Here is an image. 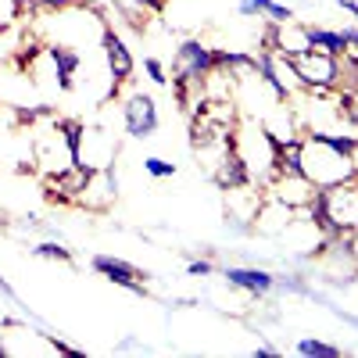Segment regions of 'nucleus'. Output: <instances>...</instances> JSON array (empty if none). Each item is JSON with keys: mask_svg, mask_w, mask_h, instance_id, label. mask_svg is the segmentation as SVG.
<instances>
[{"mask_svg": "<svg viewBox=\"0 0 358 358\" xmlns=\"http://www.w3.org/2000/svg\"><path fill=\"white\" fill-rule=\"evenodd\" d=\"M215 72V47H204L201 40H183L172 57V79H187L204 86V79Z\"/></svg>", "mask_w": 358, "mask_h": 358, "instance_id": "7ed1b4c3", "label": "nucleus"}, {"mask_svg": "<svg viewBox=\"0 0 358 358\" xmlns=\"http://www.w3.org/2000/svg\"><path fill=\"white\" fill-rule=\"evenodd\" d=\"M25 8H29V0H0V29H8L11 22H18Z\"/></svg>", "mask_w": 358, "mask_h": 358, "instance_id": "dca6fc26", "label": "nucleus"}, {"mask_svg": "<svg viewBox=\"0 0 358 358\" xmlns=\"http://www.w3.org/2000/svg\"><path fill=\"white\" fill-rule=\"evenodd\" d=\"M308 140H319V143H326V147H334V151H341V155H351L355 158V151H358V136L355 133H348V136H341V133H330V129H312V133H305Z\"/></svg>", "mask_w": 358, "mask_h": 358, "instance_id": "ddd939ff", "label": "nucleus"}, {"mask_svg": "<svg viewBox=\"0 0 358 358\" xmlns=\"http://www.w3.org/2000/svg\"><path fill=\"white\" fill-rule=\"evenodd\" d=\"M54 133L65 140L69 165H72V169H79V165H83V136H86L83 118H54Z\"/></svg>", "mask_w": 358, "mask_h": 358, "instance_id": "9d476101", "label": "nucleus"}, {"mask_svg": "<svg viewBox=\"0 0 358 358\" xmlns=\"http://www.w3.org/2000/svg\"><path fill=\"white\" fill-rule=\"evenodd\" d=\"M0 294H8V297H15V290L8 287V280H4V276H0Z\"/></svg>", "mask_w": 358, "mask_h": 358, "instance_id": "cd10ccee", "label": "nucleus"}, {"mask_svg": "<svg viewBox=\"0 0 358 358\" xmlns=\"http://www.w3.org/2000/svg\"><path fill=\"white\" fill-rule=\"evenodd\" d=\"M215 72H255V54L244 50H215Z\"/></svg>", "mask_w": 358, "mask_h": 358, "instance_id": "f8f14e48", "label": "nucleus"}, {"mask_svg": "<svg viewBox=\"0 0 358 358\" xmlns=\"http://www.w3.org/2000/svg\"><path fill=\"white\" fill-rule=\"evenodd\" d=\"M251 355H255V358H276V355H280V351H276V348H273V344H262V348H255V351H251Z\"/></svg>", "mask_w": 358, "mask_h": 358, "instance_id": "b1692460", "label": "nucleus"}, {"mask_svg": "<svg viewBox=\"0 0 358 358\" xmlns=\"http://www.w3.org/2000/svg\"><path fill=\"white\" fill-rule=\"evenodd\" d=\"M305 33H308V47L312 50L334 54V57H344L348 54L344 33H334V29H322V25H305Z\"/></svg>", "mask_w": 358, "mask_h": 358, "instance_id": "9b49d317", "label": "nucleus"}, {"mask_svg": "<svg viewBox=\"0 0 358 358\" xmlns=\"http://www.w3.org/2000/svg\"><path fill=\"white\" fill-rule=\"evenodd\" d=\"M143 169L151 172L155 179H172V176H176V165L165 162V158H143Z\"/></svg>", "mask_w": 358, "mask_h": 358, "instance_id": "f3484780", "label": "nucleus"}, {"mask_svg": "<svg viewBox=\"0 0 358 358\" xmlns=\"http://www.w3.org/2000/svg\"><path fill=\"white\" fill-rule=\"evenodd\" d=\"M226 280H229V287L248 290L255 297H262V294H268V290L276 287V276L273 273H265V268H244V265H229L226 268Z\"/></svg>", "mask_w": 358, "mask_h": 358, "instance_id": "6e6552de", "label": "nucleus"}, {"mask_svg": "<svg viewBox=\"0 0 358 358\" xmlns=\"http://www.w3.org/2000/svg\"><path fill=\"white\" fill-rule=\"evenodd\" d=\"M36 4H43V8H50V11H65V8H76L79 0H36Z\"/></svg>", "mask_w": 358, "mask_h": 358, "instance_id": "412c9836", "label": "nucleus"}, {"mask_svg": "<svg viewBox=\"0 0 358 358\" xmlns=\"http://www.w3.org/2000/svg\"><path fill=\"white\" fill-rule=\"evenodd\" d=\"M236 11H241L244 18H255V4H251V0H241V4H236Z\"/></svg>", "mask_w": 358, "mask_h": 358, "instance_id": "393cba45", "label": "nucleus"}, {"mask_svg": "<svg viewBox=\"0 0 358 358\" xmlns=\"http://www.w3.org/2000/svg\"><path fill=\"white\" fill-rule=\"evenodd\" d=\"M101 50H104V62H108V72H111V94H108V97H115L118 86L133 79L136 62H133V50L126 47L122 36L115 33L111 22H104V29H101Z\"/></svg>", "mask_w": 358, "mask_h": 358, "instance_id": "20e7f679", "label": "nucleus"}, {"mask_svg": "<svg viewBox=\"0 0 358 358\" xmlns=\"http://www.w3.org/2000/svg\"><path fill=\"white\" fill-rule=\"evenodd\" d=\"M143 72L151 76L155 86H165V83H169V72H165V65L158 62V57H143Z\"/></svg>", "mask_w": 358, "mask_h": 358, "instance_id": "6ab92c4d", "label": "nucleus"}, {"mask_svg": "<svg viewBox=\"0 0 358 358\" xmlns=\"http://www.w3.org/2000/svg\"><path fill=\"white\" fill-rule=\"evenodd\" d=\"M283 57V54H280ZM283 69L301 83L312 94H326V90H337L341 86V57L334 54H322V50H301V54H290L283 57Z\"/></svg>", "mask_w": 358, "mask_h": 358, "instance_id": "f03ea898", "label": "nucleus"}, {"mask_svg": "<svg viewBox=\"0 0 358 358\" xmlns=\"http://www.w3.org/2000/svg\"><path fill=\"white\" fill-rule=\"evenodd\" d=\"M90 265H94L104 280H111L115 287H126V290H133V294H147V287H143L147 273L133 268L129 262H122V258H111V255H97Z\"/></svg>", "mask_w": 358, "mask_h": 358, "instance_id": "0eeeda50", "label": "nucleus"}, {"mask_svg": "<svg viewBox=\"0 0 358 358\" xmlns=\"http://www.w3.org/2000/svg\"><path fill=\"white\" fill-rule=\"evenodd\" d=\"M344 33V43H348V54H358V29H341Z\"/></svg>", "mask_w": 358, "mask_h": 358, "instance_id": "4be33fe9", "label": "nucleus"}, {"mask_svg": "<svg viewBox=\"0 0 358 358\" xmlns=\"http://www.w3.org/2000/svg\"><path fill=\"white\" fill-rule=\"evenodd\" d=\"M47 57H50V65H54L57 86L69 94V90L76 86L72 79H76V72H79V65H83L79 50H72V47H65V43H50V47H47Z\"/></svg>", "mask_w": 358, "mask_h": 358, "instance_id": "1a4fd4ad", "label": "nucleus"}, {"mask_svg": "<svg viewBox=\"0 0 358 358\" xmlns=\"http://www.w3.org/2000/svg\"><path fill=\"white\" fill-rule=\"evenodd\" d=\"M54 348H57V351H62V355H83L79 348H69V344H62V341H54Z\"/></svg>", "mask_w": 358, "mask_h": 358, "instance_id": "bb28decb", "label": "nucleus"}, {"mask_svg": "<svg viewBox=\"0 0 358 358\" xmlns=\"http://www.w3.org/2000/svg\"><path fill=\"white\" fill-rule=\"evenodd\" d=\"M301 176L308 179L315 190H326V187L348 183V179H358V169H355V158L351 155H341V151H334V147H326V143L305 136Z\"/></svg>", "mask_w": 358, "mask_h": 358, "instance_id": "f257e3e1", "label": "nucleus"}, {"mask_svg": "<svg viewBox=\"0 0 358 358\" xmlns=\"http://www.w3.org/2000/svg\"><path fill=\"white\" fill-rule=\"evenodd\" d=\"M187 273H190V276H212V262H204V258H201V262H190Z\"/></svg>", "mask_w": 358, "mask_h": 358, "instance_id": "aec40b11", "label": "nucleus"}, {"mask_svg": "<svg viewBox=\"0 0 358 358\" xmlns=\"http://www.w3.org/2000/svg\"><path fill=\"white\" fill-rule=\"evenodd\" d=\"M0 355H8V348H4V344H0Z\"/></svg>", "mask_w": 358, "mask_h": 358, "instance_id": "c85d7f7f", "label": "nucleus"}, {"mask_svg": "<svg viewBox=\"0 0 358 358\" xmlns=\"http://www.w3.org/2000/svg\"><path fill=\"white\" fill-rule=\"evenodd\" d=\"M133 4L147 8V11H151V15H158V11H165V4H169V0H133Z\"/></svg>", "mask_w": 358, "mask_h": 358, "instance_id": "5701e85b", "label": "nucleus"}, {"mask_svg": "<svg viewBox=\"0 0 358 358\" xmlns=\"http://www.w3.org/2000/svg\"><path fill=\"white\" fill-rule=\"evenodd\" d=\"M122 122H126V133L133 140H151L162 126L158 118V104L151 94H133L126 104H122Z\"/></svg>", "mask_w": 358, "mask_h": 358, "instance_id": "39448f33", "label": "nucleus"}, {"mask_svg": "<svg viewBox=\"0 0 358 358\" xmlns=\"http://www.w3.org/2000/svg\"><path fill=\"white\" fill-rule=\"evenodd\" d=\"M33 255H36V258H54V262H72V251L62 248V244H40Z\"/></svg>", "mask_w": 358, "mask_h": 358, "instance_id": "a211bd4d", "label": "nucleus"}, {"mask_svg": "<svg viewBox=\"0 0 358 358\" xmlns=\"http://www.w3.org/2000/svg\"><path fill=\"white\" fill-rule=\"evenodd\" d=\"M212 179H215V187L226 190V194L251 187V165H248L244 151L236 143H229L226 151L219 155V165H212Z\"/></svg>", "mask_w": 358, "mask_h": 358, "instance_id": "423d86ee", "label": "nucleus"}, {"mask_svg": "<svg viewBox=\"0 0 358 358\" xmlns=\"http://www.w3.org/2000/svg\"><path fill=\"white\" fill-rule=\"evenodd\" d=\"M255 15H265L268 22H294V11L287 4H276V0H251Z\"/></svg>", "mask_w": 358, "mask_h": 358, "instance_id": "2eb2a0df", "label": "nucleus"}, {"mask_svg": "<svg viewBox=\"0 0 358 358\" xmlns=\"http://www.w3.org/2000/svg\"><path fill=\"white\" fill-rule=\"evenodd\" d=\"M337 4H341L348 15H355V18H358V0H337Z\"/></svg>", "mask_w": 358, "mask_h": 358, "instance_id": "a878e982", "label": "nucleus"}, {"mask_svg": "<svg viewBox=\"0 0 358 358\" xmlns=\"http://www.w3.org/2000/svg\"><path fill=\"white\" fill-rule=\"evenodd\" d=\"M297 355H305V358H341V348L326 344V341H315V337H301L297 341Z\"/></svg>", "mask_w": 358, "mask_h": 358, "instance_id": "4468645a", "label": "nucleus"}]
</instances>
